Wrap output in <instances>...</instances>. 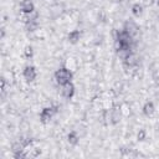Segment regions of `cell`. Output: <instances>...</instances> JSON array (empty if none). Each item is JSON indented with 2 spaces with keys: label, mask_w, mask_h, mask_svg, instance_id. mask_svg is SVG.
I'll return each instance as SVG.
<instances>
[{
  "label": "cell",
  "mask_w": 159,
  "mask_h": 159,
  "mask_svg": "<svg viewBox=\"0 0 159 159\" xmlns=\"http://www.w3.org/2000/svg\"><path fill=\"white\" fill-rule=\"evenodd\" d=\"M132 14L135 16V17H139L142 14H143V10H144V7H143V5L142 4H139V2H135V4H133L132 5Z\"/></svg>",
  "instance_id": "obj_10"
},
{
  "label": "cell",
  "mask_w": 159,
  "mask_h": 159,
  "mask_svg": "<svg viewBox=\"0 0 159 159\" xmlns=\"http://www.w3.org/2000/svg\"><path fill=\"white\" fill-rule=\"evenodd\" d=\"M120 118H122V112L119 108H113L111 111V119H112V123L113 124H117L118 122H120Z\"/></svg>",
  "instance_id": "obj_8"
},
{
  "label": "cell",
  "mask_w": 159,
  "mask_h": 159,
  "mask_svg": "<svg viewBox=\"0 0 159 159\" xmlns=\"http://www.w3.org/2000/svg\"><path fill=\"white\" fill-rule=\"evenodd\" d=\"M61 92H62V96L65 97V98H67V99H71L73 96H75V92H76V87H75V84L72 83V82H68V83H66V84H63V86H61Z\"/></svg>",
  "instance_id": "obj_4"
},
{
  "label": "cell",
  "mask_w": 159,
  "mask_h": 159,
  "mask_svg": "<svg viewBox=\"0 0 159 159\" xmlns=\"http://www.w3.org/2000/svg\"><path fill=\"white\" fill-rule=\"evenodd\" d=\"M22 76L25 78V81L27 83L30 82H34L36 76H37V71H36V67L32 66V65H27L25 68H24V72H22Z\"/></svg>",
  "instance_id": "obj_3"
},
{
  "label": "cell",
  "mask_w": 159,
  "mask_h": 159,
  "mask_svg": "<svg viewBox=\"0 0 159 159\" xmlns=\"http://www.w3.org/2000/svg\"><path fill=\"white\" fill-rule=\"evenodd\" d=\"M55 81L58 86H63L68 82H72V78H73V73L67 68V67H61L58 70H56L55 75Z\"/></svg>",
  "instance_id": "obj_1"
},
{
  "label": "cell",
  "mask_w": 159,
  "mask_h": 159,
  "mask_svg": "<svg viewBox=\"0 0 159 159\" xmlns=\"http://www.w3.org/2000/svg\"><path fill=\"white\" fill-rule=\"evenodd\" d=\"M67 142H68L71 145H77L78 142H80V137H78L77 132H75V130L70 132V133L67 134Z\"/></svg>",
  "instance_id": "obj_9"
},
{
  "label": "cell",
  "mask_w": 159,
  "mask_h": 159,
  "mask_svg": "<svg viewBox=\"0 0 159 159\" xmlns=\"http://www.w3.org/2000/svg\"><path fill=\"white\" fill-rule=\"evenodd\" d=\"M57 113V107H45L42 108V111L40 112V122L42 124H47L50 123L53 117Z\"/></svg>",
  "instance_id": "obj_2"
},
{
  "label": "cell",
  "mask_w": 159,
  "mask_h": 159,
  "mask_svg": "<svg viewBox=\"0 0 159 159\" xmlns=\"http://www.w3.org/2000/svg\"><path fill=\"white\" fill-rule=\"evenodd\" d=\"M138 139H139V140H144V139H145V130H144V129H142V130L138 133Z\"/></svg>",
  "instance_id": "obj_12"
},
{
  "label": "cell",
  "mask_w": 159,
  "mask_h": 159,
  "mask_svg": "<svg viewBox=\"0 0 159 159\" xmlns=\"http://www.w3.org/2000/svg\"><path fill=\"white\" fill-rule=\"evenodd\" d=\"M157 4H158V6H159V0H157Z\"/></svg>",
  "instance_id": "obj_13"
},
{
  "label": "cell",
  "mask_w": 159,
  "mask_h": 159,
  "mask_svg": "<svg viewBox=\"0 0 159 159\" xmlns=\"http://www.w3.org/2000/svg\"><path fill=\"white\" fill-rule=\"evenodd\" d=\"M20 10H21L24 14H27V15L32 14L34 10H35V4H34V1H32V0H22V1L20 2Z\"/></svg>",
  "instance_id": "obj_5"
},
{
  "label": "cell",
  "mask_w": 159,
  "mask_h": 159,
  "mask_svg": "<svg viewBox=\"0 0 159 159\" xmlns=\"http://www.w3.org/2000/svg\"><path fill=\"white\" fill-rule=\"evenodd\" d=\"M142 112H143L144 116L152 117V116L154 114V112H155V106H154V103H153L152 101L145 102L144 106H143V108H142Z\"/></svg>",
  "instance_id": "obj_6"
},
{
  "label": "cell",
  "mask_w": 159,
  "mask_h": 159,
  "mask_svg": "<svg viewBox=\"0 0 159 159\" xmlns=\"http://www.w3.org/2000/svg\"><path fill=\"white\" fill-rule=\"evenodd\" d=\"M80 39H81V32H80L78 30H72V31L68 34V36H67L68 42L72 43V45L77 43V42L80 41Z\"/></svg>",
  "instance_id": "obj_7"
},
{
  "label": "cell",
  "mask_w": 159,
  "mask_h": 159,
  "mask_svg": "<svg viewBox=\"0 0 159 159\" xmlns=\"http://www.w3.org/2000/svg\"><path fill=\"white\" fill-rule=\"evenodd\" d=\"M24 55H25L26 58H31L34 56V48H32V46H26L25 50H24Z\"/></svg>",
  "instance_id": "obj_11"
}]
</instances>
